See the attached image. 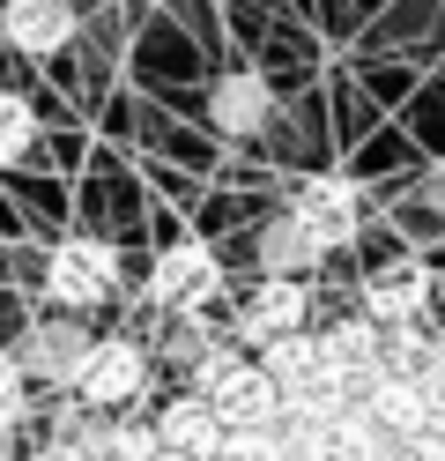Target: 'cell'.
<instances>
[{
	"label": "cell",
	"mask_w": 445,
	"mask_h": 461,
	"mask_svg": "<svg viewBox=\"0 0 445 461\" xmlns=\"http://www.w3.org/2000/svg\"><path fill=\"white\" fill-rule=\"evenodd\" d=\"M67 387L89 402V410H127V402L148 387V357H141V342H127V335H104V342H89Z\"/></svg>",
	"instance_id": "6da1fadb"
},
{
	"label": "cell",
	"mask_w": 445,
	"mask_h": 461,
	"mask_svg": "<svg viewBox=\"0 0 445 461\" xmlns=\"http://www.w3.org/2000/svg\"><path fill=\"white\" fill-rule=\"evenodd\" d=\"M289 223L305 230L319 253H326V246H349L356 230H364V194H356V179H334V171H319V179L297 186Z\"/></svg>",
	"instance_id": "7a4b0ae2"
},
{
	"label": "cell",
	"mask_w": 445,
	"mask_h": 461,
	"mask_svg": "<svg viewBox=\"0 0 445 461\" xmlns=\"http://www.w3.org/2000/svg\"><path fill=\"white\" fill-rule=\"evenodd\" d=\"M111 283H119V253L104 239H67L45 261V291L59 305H97V298H111Z\"/></svg>",
	"instance_id": "3957f363"
},
{
	"label": "cell",
	"mask_w": 445,
	"mask_h": 461,
	"mask_svg": "<svg viewBox=\"0 0 445 461\" xmlns=\"http://www.w3.org/2000/svg\"><path fill=\"white\" fill-rule=\"evenodd\" d=\"M223 291V268H216V253L208 246H171L156 253V268H148V305H171V312H200L208 298Z\"/></svg>",
	"instance_id": "277c9868"
},
{
	"label": "cell",
	"mask_w": 445,
	"mask_h": 461,
	"mask_svg": "<svg viewBox=\"0 0 445 461\" xmlns=\"http://www.w3.org/2000/svg\"><path fill=\"white\" fill-rule=\"evenodd\" d=\"M356 402H364V417H371L394 447H408L415 431L438 424V410H431V394H423V380H415V372H378V380L356 394Z\"/></svg>",
	"instance_id": "5b68a950"
},
{
	"label": "cell",
	"mask_w": 445,
	"mask_h": 461,
	"mask_svg": "<svg viewBox=\"0 0 445 461\" xmlns=\"http://www.w3.org/2000/svg\"><path fill=\"white\" fill-rule=\"evenodd\" d=\"M423 305H431V268L408 261V253L364 276V312H371V328H415V321H423Z\"/></svg>",
	"instance_id": "8992f818"
},
{
	"label": "cell",
	"mask_w": 445,
	"mask_h": 461,
	"mask_svg": "<svg viewBox=\"0 0 445 461\" xmlns=\"http://www.w3.org/2000/svg\"><path fill=\"white\" fill-rule=\"evenodd\" d=\"M208 402H216L223 431H260V424H275V417H282V387L267 380L260 365H230L223 380L208 387Z\"/></svg>",
	"instance_id": "52a82bcc"
},
{
	"label": "cell",
	"mask_w": 445,
	"mask_h": 461,
	"mask_svg": "<svg viewBox=\"0 0 445 461\" xmlns=\"http://www.w3.org/2000/svg\"><path fill=\"white\" fill-rule=\"evenodd\" d=\"M237 335L245 342H282V335H305V283L297 276H267L260 291L245 298V312H237Z\"/></svg>",
	"instance_id": "ba28073f"
},
{
	"label": "cell",
	"mask_w": 445,
	"mask_h": 461,
	"mask_svg": "<svg viewBox=\"0 0 445 461\" xmlns=\"http://www.w3.org/2000/svg\"><path fill=\"white\" fill-rule=\"evenodd\" d=\"M319 357H326V372L349 387V402L364 394L378 372H386V350H378V328L371 321H349V328H326L319 335Z\"/></svg>",
	"instance_id": "9c48e42d"
},
{
	"label": "cell",
	"mask_w": 445,
	"mask_h": 461,
	"mask_svg": "<svg viewBox=\"0 0 445 461\" xmlns=\"http://www.w3.org/2000/svg\"><path fill=\"white\" fill-rule=\"evenodd\" d=\"M156 447H171V454H193V461H208L223 447V417H216V402L208 394H178L171 410L156 417Z\"/></svg>",
	"instance_id": "30bf717a"
},
{
	"label": "cell",
	"mask_w": 445,
	"mask_h": 461,
	"mask_svg": "<svg viewBox=\"0 0 445 461\" xmlns=\"http://www.w3.org/2000/svg\"><path fill=\"white\" fill-rule=\"evenodd\" d=\"M8 45L15 52H59L75 38V8L67 0H8Z\"/></svg>",
	"instance_id": "8fae6325"
},
{
	"label": "cell",
	"mask_w": 445,
	"mask_h": 461,
	"mask_svg": "<svg viewBox=\"0 0 445 461\" xmlns=\"http://www.w3.org/2000/svg\"><path fill=\"white\" fill-rule=\"evenodd\" d=\"M267 104H275V90H267L260 75H223L216 82V127L223 134H253L267 120Z\"/></svg>",
	"instance_id": "7c38bea8"
},
{
	"label": "cell",
	"mask_w": 445,
	"mask_h": 461,
	"mask_svg": "<svg viewBox=\"0 0 445 461\" xmlns=\"http://www.w3.org/2000/svg\"><path fill=\"white\" fill-rule=\"evenodd\" d=\"M89 342L75 328H45V335H30V365H38V380H75V365H82Z\"/></svg>",
	"instance_id": "4fadbf2b"
},
{
	"label": "cell",
	"mask_w": 445,
	"mask_h": 461,
	"mask_svg": "<svg viewBox=\"0 0 445 461\" xmlns=\"http://www.w3.org/2000/svg\"><path fill=\"white\" fill-rule=\"evenodd\" d=\"M312 253H319V246H312V239H305V230H297L289 216L260 230V261H267V276H297V268L312 261Z\"/></svg>",
	"instance_id": "5bb4252c"
},
{
	"label": "cell",
	"mask_w": 445,
	"mask_h": 461,
	"mask_svg": "<svg viewBox=\"0 0 445 461\" xmlns=\"http://www.w3.org/2000/svg\"><path fill=\"white\" fill-rule=\"evenodd\" d=\"M30 141H38V112H30L15 90H0V164H15Z\"/></svg>",
	"instance_id": "9a60e30c"
},
{
	"label": "cell",
	"mask_w": 445,
	"mask_h": 461,
	"mask_svg": "<svg viewBox=\"0 0 445 461\" xmlns=\"http://www.w3.org/2000/svg\"><path fill=\"white\" fill-rule=\"evenodd\" d=\"M208 461H282V447H275V431H223V447L208 454Z\"/></svg>",
	"instance_id": "2e32d148"
},
{
	"label": "cell",
	"mask_w": 445,
	"mask_h": 461,
	"mask_svg": "<svg viewBox=\"0 0 445 461\" xmlns=\"http://www.w3.org/2000/svg\"><path fill=\"white\" fill-rule=\"evenodd\" d=\"M415 380H423L431 410H438V424H445V342H431V350H423V365H415Z\"/></svg>",
	"instance_id": "e0dca14e"
},
{
	"label": "cell",
	"mask_w": 445,
	"mask_h": 461,
	"mask_svg": "<svg viewBox=\"0 0 445 461\" xmlns=\"http://www.w3.org/2000/svg\"><path fill=\"white\" fill-rule=\"evenodd\" d=\"M15 417H22V365L0 357V424H15Z\"/></svg>",
	"instance_id": "ac0fdd59"
},
{
	"label": "cell",
	"mask_w": 445,
	"mask_h": 461,
	"mask_svg": "<svg viewBox=\"0 0 445 461\" xmlns=\"http://www.w3.org/2000/svg\"><path fill=\"white\" fill-rule=\"evenodd\" d=\"M30 461H89V454H82V439H52V447H38Z\"/></svg>",
	"instance_id": "d6986e66"
},
{
	"label": "cell",
	"mask_w": 445,
	"mask_h": 461,
	"mask_svg": "<svg viewBox=\"0 0 445 461\" xmlns=\"http://www.w3.org/2000/svg\"><path fill=\"white\" fill-rule=\"evenodd\" d=\"M148 461H193V454H171V447H156V454H148Z\"/></svg>",
	"instance_id": "ffe728a7"
},
{
	"label": "cell",
	"mask_w": 445,
	"mask_h": 461,
	"mask_svg": "<svg viewBox=\"0 0 445 461\" xmlns=\"http://www.w3.org/2000/svg\"><path fill=\"white\" fill-rule=\"evenodd\" d=\"M0 461H8V424H0Z\"/></svg>",
	"instance_id": "44dd1931"
},
{
	"label": "cell",
	"mask_w": 445,
	"mask_h": 461,
	"mask_svg": "<svg viewBox=\"0 0 445 461\" xmlns=\"http://www.w3.org/2000/svg\"><path fill=\"white\" fill-rule=\"evenodd\" d=\"M141 8H156V0H141Z\"/></svg>",
	"instance_id": "7402d4cb"
}]
</instances>
